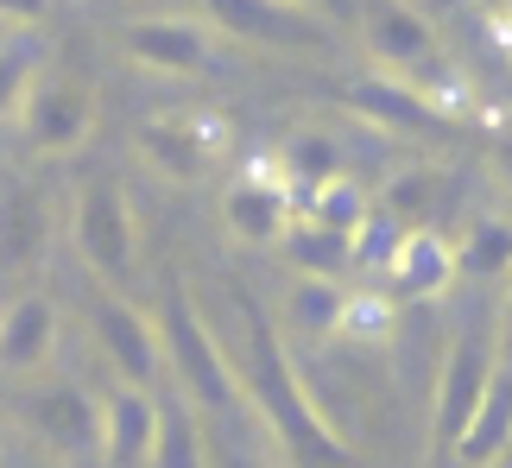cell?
<instances>
[{"label":"cell","instance_id":"cell-1","mask_svg":"<svg viewBox=\"0 0 512 468\" xmlns=\"http://www.w3.org/2000/svg\"><path fill=\"white\" fill-rule=\"evenodd\" d=\"M234 310H241V361H234V374H241L247 412L272 431L285 468H367L348 450V437L323 418V405L310 399V386L298 374V361H291L285 336L272 329V317L247 291H234Z\"/></svg>","mask_w":512,"mask_h":468},{"label":"cell","instance_id":"cell-2","mask_svg":"<svg viewBox=\"0 0 512 468\" xmlns=\"http://www.w3.org/2000/svg\"><path fill=\"white\" fill-rule=\"evenodd\" d=\"M361 45L373 57V70L405 76V83H418L424 95H437V102L456 114L462 70L443 57L437 26H430L411 0H361Z\"/></svg>","mask_w":512,"mask_h":468},{"label":"cell","instance_id":"cell-3","mask_svg":"<svg viewBox=\"0 0 512 468\" xmlns=\"http://www.w3.org/2000/svg\"><path fill=\"white\" fill-rule=\"evenodd\" d=\"M159 336H165V374L184 386L190 405H203V412H234V405H247L228 348L215 342L209 317L196 310V298H190L184 285L165 291V304H159Z\"/></svg>","mask_w":512,"mask_h":468},{"label":"cell","instance_id":"cell-4","mask_svg":"<svg viewBox=\"0 0 512 468\" xmlns=\"http://www.w3.org/2000/svg\"><path fill=\"white\" fill-rule=\"evenodd\" d=\"M494 374H500L494 336L468 329V336L449 342V355L437 367V393H430V468H456V450H462V437L475 424Z\"/></svg>","mask_w":512,"mask_h":468},{"label":"cell","instance_id":"cell-5","mask_svg":"<svg viewBox=\"0 0 512 468\" xmlns=\"http://www.w3.org/2000/svg\"><path fill=\"white\" fill-rule=\"evenodd\" d=\"M70 241L83 253V266L95 279H127L133 260H140V222H133V203L114 178H89L70 203Z\"/></svg>","mask_w":512,"mask_h":468},{"label":"cell","instance_id":"cell-6","mask_svg":"<svg viewBox=\"0 0 512 468\" xmlns=\"http://www.w3.org/2000/svg\"><path fill=\"white\" fill-rule=\"evenodd\" d=\"M342 108L354 114L361 127L373 133H392V140H424V133H449V114L437 95H424L418 83L392 70H367V76H348L342 83Z\"/></svg>","mask_w":512,"mask_h":468},{"label":"cell","instance_id":"cell-7","mask_svg":"<svg viewBox=\"0 0 512 468\" xmlns=\"http://www.w3.org/2000/svg\"><path fill=\"white\" fill-rule=\"evenodd\" d=\"M19 127H26L32 152H45V159H70V152L89 146V133H95V89L76 83V76L38 70V83L26 89V108H19Z\"/></svg>","mask_w":512,"mask_h":468},{"label":"cell","instance_id":"cell-8","mask_svg":"<svg viewBox=\"0 0 512 468\" xmlns=\"http://www.w3.org/2000/svg\"><path fill=\"white\" fill-rule=\"evenodd\" d=\"M228 152V127L209 114H152L140 127V159L171 184H203Z\"/></svg>","mask_w":512,"mask_h":468},{"label":"cell","instance_id":"cell-9","mask_svg":"<svg viewBox=\"0 0 512 468\" xmlns=\"http://www.w3.org/2000/svg\"><path fill=\"white\" fill-rule=\"evenodd\" d=\"M209 26L228 38L266 51H329V26L317 19V7H291V0H203Z\"/></svg>","mask_w":512,"mask_h":468},{"label":"cell","instance_id":"cell-10","mask_svg":"<svg viewBox=\"0 0 512 468\" xmlns=\"http://www.w3.org/2000/svg\"><path fill=\"white\" fill-rule=\"evenodd\" d=\"M127 64H140L152 76H203L215 64V26L209 19H184V13H159V19H133L121 32Z\"/></svg>","mask_w":512,"mask_h":468},{"label":"cell","instance_id":"cell-11","mask_svg":"<svg viewBox=\"0 0 512 468\" xmlns=\"http://www.w3.org/2000/svg\"><path fill=\"white\" fill-rule=\"evenodd\" d=\"M89 329H95V348L108 355V367L133 386H152L165 374V336H159V317H146V310H133L127 298H95L89 310Z\"/></svg>","mask_w":512,"mask_h":468},{"label":"cell","instance_id":"cell-12","mask_svg":"<svg viewBox=\"0 0 512 468\" xmlns=\"http://www.w3.org/2000/svg\"><path fill=\"white\" fill-rule=\"evenodd\" d=\"M222 222H228L234 241H247V247L285 241V228L298 222V197H291V184L279 178V165L234 178V184L222 190Z\"/></svg>","mask_w":512,"mask_h":468},{"label":"cell","instance_id":"cell-13","mask_svg":"<svg viewBox=\"0 0 512 468\" xmlns=\"http://www.w3.org/2000/svg\"><path fill=\"white\" fill-rule=\"evenodd\" d=\"M380 279H386L392 304H437L443 291L462 279L456 272V241H443L437 228H405V241L392 247Z\"/></svg>","mask_w":512,"mask_h":468},{"label":"cell","instance_id":"cell-14","mask_svg":"<svg viewBox=\"0 0 512 468\" xmlns=\"http://www.w3.org/2000/svg\"><path fill=\"white\" fill-rule=\"evenodd\" d=\"M159 412L152 386L114 380L102 393V462L108 468H152V443H159Z\"/></svg>","mask_w":512,"mask_h":468},{"label":"cell","instance_id":"cell-15","mask_svg":"<svg viewBox=\"0 0 512 468\" xmlns=\"http://www.w3.org/2000/svg\"><path fill=\"white\" fill-rule=\"evenodd\" d=\"M57 304L45 291H26L0 310V374H38L57 355Z\"/></svg>","mask_w":512,"mask_h":468},{"label":"cell","instance_id":"cell-16","mask_svg":"<svg viewBox=\"0 0 512 468\" xmlns=\"http://www.w3.org/2000/svg\"><path fill=\"white\" fill-rule=\"evenodd\" d=\"M32 431L57 456H89L102 450V399H89L83 386H45L32 399Z\"/></svg>","mask_w":512,"mask_h":468},{"label":"cell","instance_id":"cell-17","mask_svg":"<svg viewBox=\"0 0 512 468\" xmlns=\"http://www.w3.org/2000/svg\"><path fill=\"white\" fill-rule=\"evenodd\" d=\"M348 304H354V291H342L336 279L298 272L285 291V329H298L304 342H336L342 323H348Z\"/></svg>","mask_w":512,"mask_h":468},{"label":"cell","instance_id":"cell-18","mask_svg":"<svg viewBox=\"0 0 512 468\" xmlns=\"http://www.w3.org/2000/svg\"><path fill=\"white\" fill-rule=\"evenodd\" d=\"M279 178L291 184V197H298V209H304L329 178H342V140H336L329 127H298V133H285V146H279Z\"/></svg>","mask_w":512,"mask_h":468},{"label":"cell","instance_id":"cell-19","mask_svg":"<svg viewBox=\"0 0 512 468\" xmlns=\"http://www.w3.org/2000/svg\"><path fill=\"white\" fill-rule=\"evenodd\" d=\"M506 450H512V367L500 361V374H494V386H487L481 412H475V424H468V437L456 450V468H487Z\"/></svg>","mask_w":512,"mask_h":468},{"label":"cell","instance_id":"cell-20","mask_svg":"<svg viewBox=\"0 0 512 468\" xmlns=\"http://www.w3.org/2000/svg\"><path fill=\"white\" fill-rule=\"evenodd\" d=\"M456 272L468 285L512 279V222L506 216H468L462 241H456Z\"/></svg>","mask_w":512,"mask_h":468},{"label":"cell","instance_id":"cell-21","mask_svg":"<svg viewBox=\"0 0 512 468\" xmlns=\"http://www.w3.org/2000/svg\"><path fill=\"white\" fill-rule=\"evenodd\" d=\"M285 260L298 266V272H323V279H342V272L354 266V234H336V228H323L317 216H298L285 228Z\"/></svg>","mask_w":512,"mask_h":468},{"label":"cell","instance_id":"cell-22","mask_svg":"<svg viewBox=\"0 0 512 468\" xmlns=\"http://www.w3.org/2000/svg\"><path fill=\"white\" fill-rule=\"evenodd\" d=\"M437 190H443V171H430V165H418V171H399L380 197L386 216L399 222V228H430V209H437Z\"/></svg>","mask_w":512,"mask_h":468},{"label":"cell","instance_id":"cell-23","mask_svg":"<svg viewBox=\"0 0 512 468\" xmlns=\"http://www.w3.org/2000/svg\"><path fill=\"white\" fill-rule=\"evenodd\" d=\"M298 216H317L323 228L354 234V228H361V222L373 216V190H367L361 178H348V171H342V178H329V184L317 190V197H310V203L298 209Z\"/></svg>","mask_w":512,"mask_h":468},{"label":"cell","instance_id":"cell-24","mask_svg":"<svg viewBox=\"0 0 512 468\" xmlns=\"http://www.w3.org/2000/svg\"><path fill=\"white\" fill-rule=\"evenodd\" d=\"M152 468H209V443H203V431H196V418L177 412V405H165V412H159Z\"/></svg>","mask_w":512,"mask_h":468},{"label":"cell","instance_id":"cell-25","mask_svg":"<svg viewBox=\"0 0 512 468\" xmlns=\"http://www.w3.org/2000/svg\"><path fill=\"white\" fill-rule=\"evenodd\" d=\"M38 83V45L32 38H7L0 45V121L26 108V89Z\"/></svg>","mask_w":512,"mask_h":468},{"label":"cell","instance_id":"cell-26","mask_svg":"<svg viewBox=\"0 0 512 468\" xmlns=\"http://www.w3.org/2000/svg\"><path fill=\"white\" fill-rule=\"evenodd\" d=\"M45 13H51V0H0V26H13V32H32Z\"/></svg>","mask_w":512,"mask_h":468},{"label":"cell","instance_id":"cell-27","mask_svg":"<svg viewBox=\"0 0 512 468\" xmlns=\"http://www.w3.org/2000/svg\"><path fill=\"white\" fill-rule=\"evenodd\" d=\"M487 159H494V178H500V190L512 197V121H506V127H494V140H487Z\"/></svg>","mask_w":512,"mask_h":468},{"label":"cell","instance_id":"cell-28","mask_svg":"<svg viewBox=\"0 0 512 468\" xmlns=\"http://www.w3.org/2000/svg\"><path fill=\"white\" fill-rule=\"evenodd\" d=\"M494 348H500V361L512 367V285H506V298H500V317H494Z\"/></svg>","mask_w":512,"mask_h":468},{"label":"cell","instance_id":"cell-29","mask_svg":"<svg viewBox=\"0 0 512 468\" xmlns=\"http://www.w3.org/2000/svg\"><path fill=\"white\" fill-rule=\"evenodd\" d=\"M215 468H260V462H247L241 450H222V456H215Z\"/></svg>","mask_w":512,"mask_h":468},{"label":"cell","instance_id":"cell-30","mask_svg":"<svg viewBox=\"0 0 512 468\" xmlns=\"http://www.w3.org/2000/svg\"><path fill=\"white\" fill-rule=\"evenodd\" d=\"M500 32L512 38V0H500Z\"/></svg>","mask_w":512,"mask_h":468},{"label":"cell","instance_id":"cell-31","mask_svg":"<svg viewBox=\"0 0 512 468\" xmlns=\"http://www.w3.org/2000/svg\"><path fill=\"white\" fill-rule=\"evenodd\" d=\"M475 7H481L487 19H500V0H475Z\"/></svg>","mask_w":512,"mask_h":468},{"label":"cell","instance_id":"cell-32","mask_svg":"<svg viewBox=\"0 0 512 468\" xmlns=\"http://www.w3.org/2000/svg\"><path fill=\"white\" fill-rule=\"evenodd\" d=\"M487 468H512V450H506V456H500V462H487Z\"/></svg>","mask_w":512,"mask_h":468},{"label":"cell","instance_id":"cell-33","mask_svg":"<svg viewBox=\"0 0 512 468\" xmlns=\"http://www.w3.org/2000/svg\"><path fill=\"white\" fill-rule=\"evenodd\" d=\"M291 7H323V0H291Z\"/></svg>","mask_w":512,"mask_h":468},{"label":"cell","instance_id":"cell-34","mask_svg":"<svg viewBox=\"0 0 512 468\" xmlns=\"http://www.w3.org/2000/svg\"><path fill=\"white\" fill-rule=\"evenodd\" d=\"M0 450H7V437H0Z\"/></svg>","mask_w":512,"mask_h":468}]
</instances>
